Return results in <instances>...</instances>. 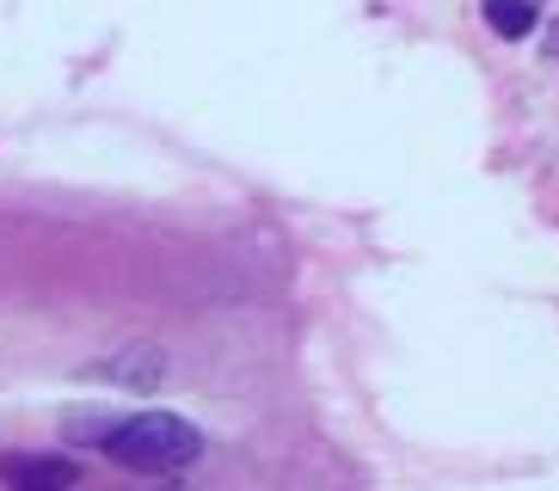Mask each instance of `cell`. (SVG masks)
I'll use <instances>...</instances> for the list:
<instances>
[{"mask_svg":"<svg viewBox=\"0 0 559 491\" xmlns=\"http://www.w3.org/2000/svg\"><path fill=\"white\" fill-rule=\"evenodd\" d=\"M486 25L516 44V37L535 32V0H486Z\"/></svg>","mask_w":559,"mask_h":491,"instance_id":"obj_4","label":"cell"},{"mask_svg":"<svg viewBox=\"0 0 559 491\" xmlns=\"http://www.w3.org/2000/svg\"><path fill=\"white\" fill-rule=\"evenodd\" d=\"M105 455L130 474H185L203 455V430L179 411H135V418H117Z\"/></svg>","mask_w":559,"mask_h":491,"instance_id":"obj_1","label":"cell"},{"mask_svg":"<svg viewBox=\"0 0 559 491\" xmlns=\"http://www.w3.org/2000/svg\"><path fill=\"white\" fill-rule=\"evenodd\" d=\"M0 479L13 491H74L81 486V460L74 455H44V448H32V455H0Z\"/></svg>","mask_w":559,"mask_h":491,"instance_id":"obj_3","label":"cell"},{"mask_svg":"<svg viewBox=\"0 0 559 491\" xmlns=\"http://www.w3.org/2000/svg\"><path fill=\"white\" fill-rule=\"evenodd\" d=\"M166 375H173V362H166L160 344H123L111 357L86 362V381H105V387H123V393H154Z\"/></svg>","mask_w":559,"mask_h":491,"instance_id":"obj_2","label":"cell"},{"mask_svg":"<svg viewBox=\"0 0 559 491\" xmlns=\"http://www.w3.org/2000/svg\"><path fill=\"white\" fill-rule=\"evenodd\" d=\"M111 430H117V418H111V411H99V406H81V411H68V418H62V436L68 442H99V448H105Z\"/></svg>","mask_w":559,"mask_h":491,"instance_id":"obj_5","label":"cell"}]
</instances>
